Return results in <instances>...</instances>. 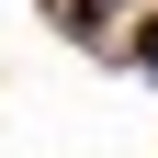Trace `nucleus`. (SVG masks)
<instances>
[{"label": "nucleus", "instance_id": "nucleus-1", "mask_svg": "<svg viewBox=\"0 0 158 158\" xmlns=\"http://www.w3.org/2000/svg\"><path fill=\"white\" fill-rule=\"evenodd\" d=\"M135 68H158V23H147V34H135Z\"/></svg>", "mask_w": 158, "mask_h": 158}, {"label": "nucleus", "instance_id": "nucleus-2", "mask_svg": "<svg viewBox=\"0 0 158 158\" xmlns=\"http://www.w3.org/2000/svg\"><path fill=\"white\" fill-rule=\"evenodd\" d=\"M90 11H135V0H90Z\"/></svg>", "mask_w": 158, "mask_h": 158}]
</instances>
